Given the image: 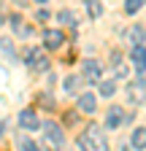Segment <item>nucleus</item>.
Returning a JSON list of instances; mask_svg holds the SVG:
<instances>
[{
    "label": "nucleus",
    "instance_id": "nucleus-14",
    "mask_svg": "<svg viewBox=\"0 0 146 151\" xmlns=\"http://www.w3.org/2000/svg\"><path fill=\"white\" fill-rule=\"evenodd\" d=\"M84 3H87V11H89V16H92V19H98V16L103 14V8H100L98 0H84Z\"/></svg>",
    "mask_w": 146,
    "mask_h": 151
},
{
    "label": "nucleus",
    "instance_id": "nucleus-8",
    "mask_svg": "<svg viewBox=\"0 0 146 151\" xmlns=\"http://www.w3.org/2000/svg\"><path fill=\"white\" fill-rule=\"evenodd\" d=\"M81 70H84V76H87L89 81H100V76H103V68L95 60H84L81 62Z\"/></svg>",
    "mask_w": 146,
    "mask_h": 151
},
{
    "label": "nucleus",
    "instance_id": "nucleus-4",
    "mask_svg": "<svg viewBox=\"0 0 146 151\" xmlns=\"http://www.w3.org/2000/svg\"><path fill=\"white\" fill-rule=\"evenodd\" d=\"M27 65H30L33 70H46V68H49V60H46L43 51L30 49V51H27Z\"/></svg>",
    "mask_w": 146,
    "mask_h": 151
},
{
    "label": "nucleus",
    "instance_id": "nucleus-5",
    "mask_svg": "<svg viewBox=\"0 0 146 151\" xmlns=\"http://www.w3.org/2000/svg\"><path fill=\"white\" fill-rule=\"evenodd\" d=\"M19 127H22V129H38V127H41L38 113H35V111H30V108L19 111Z\"/></svg>",
    "mask_w": 146,
    "mask_h": 151
},
{
    "label": "nucleus",
    "instance_id": "nucleus-2",
    "mask_svg": "<svg viewBox=\"0 0 146 151\" xmlns=\"http://www.w3.org/2000/svg\"><path fill=\"white\" fill-rule=\"evenodd\" d=\"M43 138H46V148H49V151H60L62 143H65L62 129L54 124V122H46V124H43Z\"/></svg>",
    "mask_w": 146,
    "mask_h": 151
},
{
    "label": "nucleus",
    "instance_id": "nucleus-19",
    "mask_svg": "<svg viewBox=\"0 0 146 151\" xmlns=\"http://www.w3.org/2000/svg\"><path fill=\"white\" fill-rule=\"evenodd\" d=\"M38 3H46V0H38Z\"/></svg>",
    "mask_w": 146,
    "mask_h": 151
},
{
    "label": "nucleus",
    "instance_id": "nucleus-18",
    "mask_svg": "<svg viewBox=\"0 0 146 151\" xmlns=\"http://www.w3.org/2000/svg\"><path fill=\"white\" fill-rule=\"evenodd\" d=\"M114 92H116V84H111V81H106V84L100 86V94H103V97H111Z\"/></svg>",
    "mask_w": 146,
    "mask_h": 151
},
{
    "label": "nucleus",
    "instance_id": "nucleus-15",
    "mask_svg": "<svg viewBox=\"0 0 146 151\" xmlns=\"http://www.w3.org/2000/svg\"><path fill=\"white\" fill-rule=\"evenodd\" d=\"M79 84H81V78H79V76H68V78H65V92H79Z\"/></svg>",
    "mask_w": 146,
    "mask_h": 151
},
{
    "label": "nucleus",
    "instance_id": "nucleus-12",
    "mask_svg": "<svg viewBox=\"0 0 146 151\" xmlns=\"http://www.w3.org/2000/svg\"><path fill=\"white\" fill-rule=\"evenodd\" d=\"M133 146L135 148H146V127L133 129Z\"/></svg>",
    "mask_w": 146,
    "mask_h": 151
},
{
    "label": "nucleus",
    "instance_id": "nucleus-13",
    "mask_svg": "<svg viewBox=\"0 0 146 151\" xmlns=\"http://www.w3.org/2000/svg\"><path fill=\"white\" fill-rule=\"evenodd\" d=\"M143 3H146V0H127V3H124V14H138L143 8Z\"/></svg>",
    "mask_w": 146,
    "mask_h": 151
},
{
    "label": "nucleus",
    "instance_id": "nucleus-1",
    "mask_svg": "<svg viewBox=\"0 0 146 151\" xmlns=\"http://www.w3.org/2000/svg\"><path fill=\"white\" fill-rule=\"evenodd\" d=\"M79 148L81 151H108V143L103 138V132L98 124H89L81 135H79Z\"/></svg>",
    "mask_w": 146,
    "mask_h": 151
},
{
    "label": "nucleus",
    "instance_id": "nucleus-7",
    "mask_svg": "<svg viewBox=\"0 0 146 151\" xmlns=\"http://www.w3.org/2000/svg\"><path fill=\"white\" fill-rule=\"evenodd\" d=\"M124 122V111L122 108H108V113H106V129H116L119 124Z\"/></svg>",
    "mask_w": 146,
    "mask_h": 151
},
{
    "label": "nucleus",
    "instance_id": "nucleus-10",
    "mask_svg": "<svg viewBox=\"0 0 146 151\" xmlns=\"http://www.w3.org/2000/svg\"><path fill=\"white\" fill-rule=\"evenodd\" d=\"M79 111H84V113H95V111H98L95 94H81V97H79Z\"/></svg>",
    "mask_w": 146,
    "mask_h": 151
},
{
    "label": "nucleus",
    "instance_id": "nucleus-11",
    "mask_svg": "<svg viewBox=\"0 0 146 151\" xmlns=\"http://www.w3.org/2000/svg\"><path fill=\"white\" fill-rule=\"evenodd\" d=\"M143 35H146V30H143L141 24H135V27H130V30L124 32V38H127V41H130V43H135V46L141 43V38H143Z\"/></svg>",
    "mask_w": 146,
    "mask_h": 151
},
{
    "label": "nucleus",
    "instance_id": "nucleus-16",
    "mask_svg": "<svg viewBox=\"0 0 146 151\" xmlns=\"http://www.w3.org/2000/svg\"><path fill=\"white\" fill-rule=\"evenodd\" d=\"M16 146H19V151H38V146L30 138H16Z\"/></svg>",
    "mask_w": 146,
    "mask_h": 151
},
{
    "label": "nucleus",
    "instance_id": "nucleus-17",
    "mask_svg": "<svg viewBox=\"0 0 146 151\" xmlns=\"http://www.w3.org/2000/svg\"><path fill=\"white\" fill-rule=\"evenodd\" d=\"M60 22H62V24H68V27H76V19H73V14H70V11H62V14H60Z\"/></svg>",
    "mask_w": 146,
    "mask_h": 151
},
{
    "label": "nucleus",
    "instance_id": "nucleus-20",
    "mask_svg": "<svg viewBox=\"0 0 146 151\" xmlns=\"http://www.w3.org/2000/svg\"><path fill=\"white\" fill-rule=\"evenodd\" d=\"M0 135H3V129H0Z\"/></svg>",
    "mask_w": 146,
    "mask_h": 151
},
{
    "label": "nucleus",
    "instance_id": "nucleus-9",
    "mask_svg": "<svg viewBox=\"0 0 146 151\" xmlns=\"http://www.w3.org/2000/svg\"><path fill=\"white\" fill-rule=\"evenodd\" d=\"M130 60H133V65H135V70H146V46H133V51H130Z\"/></svg>",
    "mask_w": 146,
    "mask_h": 151
},
{
    "label": "nucleus",
    "instance_id": "nucleus-6",
    "mask_svg": "<svg viewBox=\"0 0 146 151\" xmlns=\"http://www.w3.org/2000/svg\"><path fill=\"white\" fill-rule=\"evenodd\" d=\"M65 43V35L60 30H43V46L46 49H60Z\"/></svg>",
    "mask_w": 146,
    "mask_h": 151
},
{
    "label": "nucleus",
    "instance_id": "nucleus-3",
    "mask_svg": "<svg viewBox=\"0 0 146 151\" xmlns=\"http://www.w3.org/2000/svg\"><path fill=\"white\" fill-rule=\"evenodd\" d=\"M124 94H127V100H130L133 105H141V103H146V81L143 78H135V81H130L124 86Z\"/></svg>",
    "mask_w": 146,
    "mask_h": 151
}]
</instances>
